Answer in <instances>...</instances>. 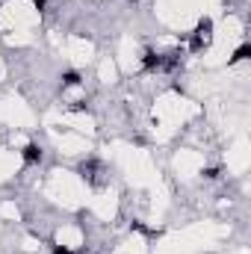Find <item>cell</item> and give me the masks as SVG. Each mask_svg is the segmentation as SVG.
<instances>
[{
	"instance_id": "1",
	"label": "cell",
	"mask_w": 251,
	"mask_h": 254,
	"mask_svg": "<svg viewBox=\"0 0 251 254\" xmlns=\"http://www.w3.org/2000/svg\"><path fill=\"white\" fill-rule=\"evenodd\" d=\"M210 33H213V21L210 18H201L198 27H195V35H198L201 42H210Z\"/></svg>"
},
{
	"instance_id": "2",
	"label": "cell",
	"mask_w": 251,
	"mask_h": 254,
	"mask_svg": "<svg viewBox=\"0 0 251 254\" xmlns=\"http://www.w3.org/2000/svg\"><path fill=\"white\" fill-rule=\"evenodd\" d=\"M142 65H145L148 71H157V68L163 65V56H160V53H154V51H148L145 56H142Z\"/></svg>"
},
{
	"instance_id": "3",
	"label": "cell",
	"mask_w": 251,
	"mask_h": 254,
	"mask_svg": "<svg viewBox=\"0 0 251 254\" xmlns=\"http://www.w3.org/2000/svg\"><path fill=\"white\" fill-rule=\"evenodd\" d=\"M24 160L27 163H39L42 160V148H39V145H27V148H24Z\"/></svg>"
},
{
	"instance_id": "4",
	"label": "cell",
	"mask_w": 251,
	"mask_h": 254,
	"mask_svg": "<svg viewBox=\"0 0 251 254\" xmlns=\"http://www.w3.org/2000/svg\"><path fill=\"white\" fill-rule=\"evenodd\" d=\"M177 65H181V53H168V56H163V65H160V68H166V71H174Z\"/></svg>"
},
{
	"instance_id": "5",
	"label": "cell",
	"mask_w": 251,
	"mask_h": 254,
	"mask_svg": "<svg viewBox=\"0 0 251 254\" xmlns=\"http://www.w3.org/2000/svg\"><path fill=\"white\" fill-rule=\"evenodd\" d=\"M251 56V45H242V48H236V53L231 56V62H242V59H248Z\"/></svg>"
},
{
	"instance_id": "6",
	"label": "cell",
	"mask_w": 251,
	"mask_h": 254,
	"mask_svg": "<svg viewBox=\"0 0 251 254\" xmlns=\"http://www.w3.org/2000/svg\"><path fill=\"white\" fill-rule=\"evenodd\" d=\"M77 83H80L77 71H65V74H62V86H77Z\"/></svg>"
},
{
	"instance_id": "7",
	"label": "cell",
	"mask_w": 251,
	"mask_h": 254,
	"mask_svg": "<svg viewBox=\"0 0 251 254\" xmlns=\"http://www.w3.org/2000/svg\"><path fill=\"white\" fill-rule=\"evenodd\" d=\"M201 174H204L207 180H216V177H219V169H204Z\"/></svg>"
},
{
	"instance_id": "8",
	"label": "cell",
	"mask_w": 251,
	"mask_h": 254,
	"mask_svg": "<svg viewBox=\"0 0 251 254\" xmlns=\"http://www.w3.org/2000/svg\"><path fill=\"white\" fill-rule=\"evenodd\" d=\"M53 254H74V251H68L65 245H53Z\"/></svg>"
},
{
	"instance_id": "9",
	"label": "cell",
	"mask_w": 251,
	"mask_h": 254,
	"mask_svg": "<svg viewBox=\"0 0 251 254\" xmlns=\"http://www.w3.org/2000/svg\"><path fill=\"white\" fill-rule=\"evenodd\" d=\"M71 110H74V113H83V110H86V101H77L74 106H71Z\"/></svg>"
},
{
	"instance_id": "10",
	"label": "cell",
	"mask_w": 251,
	"mask_h": 254,
	"mask_svg": "<svg viewBox=\"0 0 251 254\" xmlns=\"http://www.w3.org/2000/svg\"><path fill=\"white\" fill-rule=\"evenodd\" d=\"M45 3H48V0H33V6H35V9H45Z\"/></svg>"
}]
</instances>
